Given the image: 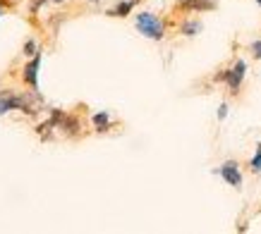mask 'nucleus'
<instances>
[{
  "label": "nucleus",
  "mask_w": 261,
  "mask_h": 234,
  "mask_svg": "<svg viewBox=\"0 0 261 234\" xmlns=\"http://www.w3.org/2000/svg\"><path fill=\"white\" fill-rule=\"evenodd\" d=\"M135 26L142 36H146V39H151V41H161L166 36V24H163V19H161L159 15H153V12H139Z\"/></svg>",
  "instance_id": "obj_1"
},
{
  "label": "nucleus",
  "mask_w": 261,
  "mask_h": 234,
  "mask_svg": "<svg viewBox=\"0 0 261 234\" xmlns=\"http://www.w3.org/2000/svg\"><path fill=\"white\" fill-rule=\"evenodd\" d=\"M10 110H24L27 115H36V110H34L32 105H27L24 96H17V94H12V91H3V94H0V115H5Z\"/></svg>",
  "instance_id": "obj_2"
},
{
  "label": "nucleus",
  "mask_w": 261,
  "mask_h": 234,
  "mask_svg": "<svg viewBox=\"0 0 261 234\" xmlns=\"http://www.w3.org/2000/svg\"><path fill=\"white\" fill-rule=\"evenodd\" d=\"M245 74H247V63L245 60H238L232 67H228V79H225V84H228L230 94H238L240 89H242Z\"/></svg>",
  "instance_id": "obj_3"
},
{
  "label": "nucleus",
  "mask_w": 261,
  "mask_h": 234,
  "mask_svg": "<svg viewBox=\"0 0 261 234\" xmlns=\"http://www.w3.org/2000/svg\"><path fill=\"white\" fill-rule=\"evenodd\" d=\"M39 67H41V50L22 67V81L27 86H32V91L39 89Z\"/></svg>",
  "instance_id": "obj_4"
},
{
  "label": "nucleus",
  "mask_w": 261,
  "mask_h": 234,
  "mask_svg": "<svg viewBox=\"0 0 261 234\" xmlns=\"http://www.w3.org/2000/svg\"><path fill=\"white\" fill-rule=\"evenodd\" d=\"M218 174L225 180V184H230V187H235V189H242V172H240V165L235 160L223 163L218 167Z\"/></svg>",
  "instance_id": "obj_5"
},
{
  "label": "nucleus",
  "mask_w": 261,
  "mask_h": 234,
  "mask_svg": "<svg viewBox=\"0 0 261 234\" xmlns=\"http://www.w3.org/2000/svg\"><path fill=\"white\" fill-rule=\"evenodd\" d=\"M214 8V0H182V3H177V10H182V12H206V10Z\"/></svg>",
  "instance_id": "obj_6"
},
{
  "label": "nucleus",
  "mask_w": 261,
  "mask_h": 234,
  "mask_svg": "<svg viewBox=\"0 0 261 234\" xmlns=\"http://www.w3.org/2000/svg\"><path fill=\"white\" fill-rule=\"evenodd\" d=\"M58 129H63V134H67V136H77L82 129V122H80V117H74V115H65L63 117V122H60V127Z\"/></svg>",
  "instance_id": "obj_7"
},
{
  "label": "nucleus",
  "mask_w": 261,
  "mask_h": 234,
  "mask_svg": "<svg viewBox=\"0 0 261 234\" xmlns=\"http://www.w3.org/2000/svg\"><path fill=\"white\" fill-rule=\"evenodd\" d=\"M137 3H139V0H122V3H118L115 8L108 10V17H127L132 10H135Z\"/></svg>",
  "instance_id": "obj_8"
},
{
  "label": "nucleus",
  "mask_w": 261,
  "mask_h": 234,
  "mask_svg": "<svg viewBox=\"0 0 261 234\" xmlns=\"http://www.w3.org/2000/svg\"><path fill=\"white\" fill-rule=\"evenodd\" d=\"M199 32H201V22H199V19H185V22L180 24L182 36H197Z\"/></svg>",
  "instance_id": "obj_9"
},
{
  "label": "nucleus",
  "mask_w": 261,
  "mask_h": 234,
  "mask_svg": "<svg viewBox=\"0 0 261 234\" xmlns=\"http://www.w3.org/2000/svg\"><path fill=\"white\" fill-rule=\"evenodd\" d=\"M91 122H94L96 132H101V134L111 129V115H108V112H96V115L91 117Z\"/></svg>",
  "instance_id": "obj_10"
},
{
  "label": "nucleus",
  "mask_w": 261,
  "mask_h": 234,
  "mask_svg": "<svg viewBox=\"0 0 261 234\" xmlns=\"http://www.w3.org/2000/svg\"><path fill=\"white\" fill-rule=\"evenodd\" d=\"M249 170H252V172H261V143L256 146V156L249 160Z\"/></svg>",
  "instance_id": "obj_11"
},
{
  "label": "nucleus",
  "mask_w": 261,
  "mask_h": 234,
  "mask_svg": "<svg viewBox=\"0 0 261 234\" xmlns=\"http://www.w3.org/2000/svg\"><path fill=\"white\" fill-rule=\"evenodd\" d=\"M22 53L27 55V57H34V55L39 53V50H36V41H34V39L27 41V43H24V48H22Z\"/></svg>",
  "instance_id": "obj_12"
},
{
  "label": "nucleus",
  "mask_w": 261,
  "mask_h": 234,
  "mask_svg": "<svg viewBox=\"0 0 261 234\" xmlns=\"http://www.w3.org/2000/svg\"><path fill=\"white\" fill-rule=\"evenodd\" d=\"M249 50H252V55L256 60H261V41H252V43H249Z\"/></svg>",
  "instance_id": "obj_13"
},
{
  "label": "nucleus",
  "mask_w": 261,
  "mask_h": 234,
  "mask_svg": "<svg viewBox=\"0 0 261 234\" xmlns=\"http://www.w3.org/2000/svg\"><path fill=\"white\" fill-rule=\"evenodd\" d=\"M0 8H3V10L15 8V0H0Z\"/></svg>",
  "instance_id": "obj_14"
},
{
  "label": "nucleus",
  "mask_w": 261,
  "mask_h": 234,
  "mask_svg": "<svg viewBox=\"0 0 261 234\" xmlns=\"http://www.w3.org/2000/svg\"><path fill=\"white\" fill-rule=\"evenodd\" d=\"M225 115H228V105L223 103L221 108H218V120H225Z\"/></svg>",
  "instance_id": "obj_15"
},
{
  "label": "nucleus",
  "mask_w": 261,
  "mask_h": 234,
  "mask_svg": "<svg viewBox=\"0 0 261 234\" xmlns=\"http://www.w3.org/2000/svg\"><path fill=\"white\" fill-rule=\"evenodd\" d=\"M53 3H58V5H60V3H65V0H53Z\"/></svg>",
  "instance_id": "obj_16"
},
{
  "label": "nucleus",
  "mask_w": 261,
  "mask_h": 234,
  "mask_svg": "<svg viewBox=\"0 0 261 234\" xmlns=\"http://www.w3.org/2000/svg\"><path fill=\"white\" fill-rule=\"evenodd\" d=\"M0 17H3V8H0Z\"/></svg>",
  "instance_id": "obj_17"
},
{
  "label": "nucleus",
  "mask_w": 261,
  "mask_h": 234,
  "mask_svg": "<svg viewBox=\"0 0 261 234\" xmlns=\"http://www.w3.org/2000/svg\"><path fill=\"white\" fill-rule=\"evenodd\" d=\"M256 3H259V8H261V0H256Z\"/></svg>",
  "instance_id": "obj_18"
}]
</instances>
